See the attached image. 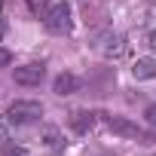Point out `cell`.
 Masks as SVG:
<instances>
[{
  "mask_svg": "<svg viewBox=\"0 0 156 156\" xmlns=\"http://www.w3.org/2000/svg\"><path fill=\"white\" fill-rule=\"evenodd\" d=\"M9 61H12V52H9V49H3V46H0V67H6Z\"/></svg>",
  "mask_w": 156,
  "mask_h": 156,
  "instance_id": "13",
  "label": "cell"
},
{
  "mask_svg": "<svg viewBox=\"0 0 156 156\" xmlns=\"http://www.w3.org/2000/svg\"><path fill=\"white\" fill-rule=\"evenodd\" d=\"M46 6H49V0H28V9H31L34 16H43Z\"/></svg>",
  "mask_w": 156,
  "mask_h": 156,
  "instance_id": "12",
  "label": "cell"
},
{
  "mask_svg": "<svg viewBox=\"0 0 156 156\" xmlns=\"http://www.w3.org/2000/svg\"><path fill=\"white\" fill-rule=\"evenodd\" d=\"M104 43H107V46H101V55L104 58H122L126 55V40L122 37H107Z\"/></svg>",
  "mask_w": 156,
  "mask_h": 156,
  "instance_id": "8",
  "label": "cell"
},
{
  "mask_svg": "<svg viewBox=\"0 0 156 156\" xmlns=\"http://www.w3.org/2000/svg\"><path fill=\"white\" fill-rule=\"evenodd\" d=\"M150 46H153V49H156V34H153V37H150Z\"/></svg>",
  "mask_w": 156,
  "mask_h": 156,
  "instance_id": "16",
  "label": "cell"
},
{
  "mask_svg": "<svg viewBox=\"0 0 156 156\" xmlns=\"http://www.w3.org/2000/svg\"><path fill=\"white\" fill-rule=\"evenodd\" d=\"M132 73H135V80H153L156 76V61L153 58H138L132 64Z\"/></svg>",
  "mask_w": 156,
  "mask_h": 156,
  "instance_id": "6",
  "label": "cell"
},
{
  "mask_svg": "<svg viewBox=\"0 0 156 156\" xmlns=\"http://www.w3.org/2000/svg\"><path fill=\"white\" fill-rule=\"evenodd\" d=\"M43 141H46V147H52V150H61V144H64V138L58 135V129H46V132H43Z\"/></svg>",
  "mask_w": 156,
  "mask_h": 156,
  "instance_id": "9",
  "label": "cell"
},
{
  "mask_svg": "<svg viewBox=\"0 0 156 156\" xmlns=\"http://www.w3.org/2000/svg\"><path fill=\"white\" fill-rule=\"evenodd\" d=\"M3 156H28V150L19 147V144H12V141H6L3 144Z\"/></svg>",
  "mask_w": 156,
  "mask_h": 156,
  "instance_id": "10",
  "label": "cell"
},
{
  "mask_svg": "<svg viewBox=\"0 0 156 156\" xmlns=\"http://www.w3.org/2000/svg\"><path fill=\"white\" fill-rule=\"evenodd\" d=\"M6 113H9L12 126H28V122H37L43 116V104L40 101H12Z\"/></svg>",
  "mask_w": 156,
  "mask_h": 156,
  "instance_id": "2",
  "label": "cell"
},
{
  "mask_svg": "<svg viewBox=\"0 0 156 156\" xmlns=\"http://www.w3.org/2000/svg\"><path fill=\"white\" fill-rule=\"evenodd\" d=\"M107 129L113 132V135H119V138H138V141H144V144H150L153 141V135H144L132 119H126V116H107Z\"/></svg>",
  "mask_w": 156,
  "mask_h": 156,
  "instance_id": "3",
  "label": "cell"
},
{
  "mask_svg": "<svg viewBox=\"0 0 156 156\" xmlns=\"http://www.w3.org/2000/svg\"><path fill=\"white\" fill-rule=\"evenodd\" d=\"M43 28H46L49 34H58V37L70 34V28H73L70 6H67V3H58V6H52V9L46 12V19H43Z\"/></svg>",
  "mask_w": 156,
  "mask_h": 156,
  "instance_id": "1",
  "label": "cell"
},
{
  "mask_svg": "<svg viewBox=\"0 0 156 156\" xmlns=\"http://www.w3.org/2000/svg\"><path fill=\"white\" fill-rule=\"evenodd\" d=\"M9 126H12V119H9V113H3L0 116V141H9Z\"/></svg>",
  "mask_w": 156,
  "mask_h": 156,
  "instance_id": "11",
  "label": "cell"
},
{
  "mask_svg": "<svg viewBox=\"0 0 156 156\" xmlns=\"http://www.w3.org/2000/svg\"><path fill=\"white\" fill-rule=\"evenodd\" d=\"M92 126H95V113H92V110H76V113L70 116V129H73L76 135L92 132Z\"/></svg>",
  "mask_w": 156,
  "mask_h": 156,
  "instance_id": "5",
  "label": "cell"
},
{
  "mask_svg": "<svg viewBox=\"0 0 156 156\" xmlns=\"http://www.w3.org/2000/svg\"><path fill=\"white\" fill-rule=\"evenodd\" d=\"M144 116H147V122H150V126H156V104H150V107L144 110Z\"/></svg>",
  "mask_w": 156,
  "mask_h": 156,
  "instance_id": "14",
  "label": "cell"
},
{
  "mask_svg": "<svg viewBox=\"0 0 156 156\" xmlns=\"http://www.w3.org/2000/svg\"><path fill=\"white\" fill-rule=\"evenodd\" d=\"M6 34V25H3V19H0V37H3Z\"/></svg>",
  "mask_w": 156,
  "mask_h": 156,
  "instance_id": "15",
  "label": "cell"
},
{
  "mask_svg": "<svg viewBox=\"0 0 156 156\" xmlns=\"http://www.w3.org/2000/svg\"><path fill=\"white\" fill-rule=\"evenodd\" d=\"M76 86H80V83H76V76H73V73H58L52 89H55V95H73Z\"/></svg>",
  "mask_w": 156,
  "mask_h": 156,
  "instance_id": "7",
  "label": "cell"
},
{
  "mask_svg": "<svg viewBox=\"0 0 156 156\" xmlns=\"http://www.w3.org/2000/svg\"><path fill=\"white\" fill-rule=\"evenodd\" d=\"M46 67L43 64H25V67H16V83L19 86H40Z\"/></svg>",
  "mask_w": 156,
  "mask_h": 156,
  "instance_id": "4",
  "label": "cell"
}]
</instances>
